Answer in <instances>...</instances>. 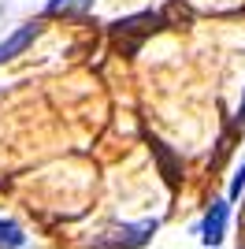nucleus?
<instances>
[{"label":"nucleus","mask_w":245,"mask_h":249,"mask_svg":"<svg viewBox=\"0 0 245 249\" xmlns=\"http://www.w3.org/2000/svg\"><path fill=\"white\" fill-rule=\"evenodd\" d=\"M156 219H141V223H122V227H112L108 234L101 238V246L108 249H141L145 242L156 234Z\"/></svg>","instance_id":"obj_1"},{"label":"nucleus","mask_w":245,"mask_h":249,"mask_svg":"<svg viewBox=\"0 0 245 249\" xmlns=\"http://www.w3.org/2000/svg\"><path fill=\"white\" fill-rule=\"evenodd\" d=\"M227 219H230V201H227V197H215L212 208L204 212L201 227H197V234H201V242H204L208 249L219 246V242L227 238Z\"/></svg>","instance_id":"obj_2"},{"label":"nucleus","mask_w":245,"mask_h":249,"mask_svg":"<svg viewBox=\"0 0 245 249\" xmlns=\"http://www.w3.org/2000/svg\"><path fill=\"white\" fill-rule=\"evenodd\" d=\"M41 37V22L34 19V22H22L19 30H11L4 41H0V63H8V60H15V56H22V52L30 49L34 41Z\"/></svg>","instance_id":"obj_3"},{"label":"nucleus","mask_w":245,"mask_h":249,"mask_svg":"<svg viewBox=\"0 0 245 249\" xmlns=\"http://www.w3.org/2000/svg\"><path fill=\"white\" fill-rule=\"evenodd\" d=\"M22 246H26V231L15 219L0 216V249H22Z\"/></svg>","instance_id":"obj_4"},{"label":"nucleus","mask_w":245,"mask_h":249,"mask_svg":"<svg viewBox=\"0 0 245 249\" xmlns=\"http://www.w3.org/2000/svg\"><path fill=\"white\" fill-rule=\"evenodd\" d=\"M93 0H49L45 15H74V11H89Z\"/></svg>","instance_id":"obj_5"},{"label":"nucleus","mask_w":245,"mask_h":249,"mask_svg":"<svg viewBox=\"0 0 245 249\" xmlns=\"http://www.w3.org/2000/svg\"><path fill=\"white\" fill-rule=\"evenodd\" d=\"M242 190H245V164L234 171V178H230V194H227V201H234V197H242Z\"/></svg>","instance_id":"obj_6"},{"label":"nucleus","mask_w":245,"mask_h":249,"mask_svg":"<svg viewBox=\"0 0 245 249\" xmlns=\"http://www.w3.org/2000/svg\"><path fill=\"white\" fill-rule=\"evenodd\" d=\"M234 123L245 126V89H242V101H238V115H234Z\"/></svg>","instance_id":"obj_7"}]
</instances>
